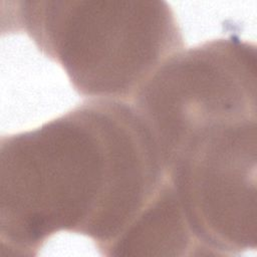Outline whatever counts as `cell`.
I'll use <instances>...</instances> for the list:
<instances>
[{
    "instance_id": "cell-1",
    "label": "cell",
    "mask_w": 257,
    "mask_h": 257,
    "mask_svg": "<svg viewBox=\"0 0 257 257\" xmlns=\"http://www.w3.org/2000/svg\"><path fill=\"white\" fill-rule=\"evenodd\" d=\"M166 181L160 152L127 100L90 98L0 140V256H35L59 232L100 255Z\"/></svg>"
},
{
    "instance_id": "cell-2",
    "label": "cell",
    "mask_w": 257,
    "mask_h": 257,
    "mask_svg": "<svg viewBox=\"0 0 257 257\" xmlns=\"http://www.w3.org/2000/svg\"><path fill=\"white\" fill-rule=\"evenodd\" d=\"M2 8L10 33H25L58 64L83 97L131 101L171 56L184 49L166 1L16 0Z\"/></svg>"
},
{
    "instance_id": "cell-3",
    "label": "cell",
    "mask_w": 257,
    "mask_h": 257,
    "mask_svg": "<svg viewBox=\"0 0 257 257\" xmlns=\"http://www.w3.org/2000/svg\"><path fill=\"white\" fill-rule=\"evenodd\" d=\"M257 116L207 123L164 163L202 256H233L257 245Z\"/></svg>"
},
{
    "instance_id": "cell-4",
    "label": "cell",
    "mask_w": 257,
    "mask_h": 257,
    "mask_svg": "<svg viewBox=\"0 0 257 257\" xmlns=\"http://www.w3.org/2000/svg\"><path fill=\"white\" fill-rule=\"evenodd\" d=\"M131 102L162 160L199 126L257 115V49L237 36L208 40L167 59Z\"/></svg>"
},
{
    "instance_id": "cell-5",
    "label": "cell",
    "mask_w": 257,
    "mask_h": 257,
    "mask_svg": "<svg viewBox=\"0 0 257 257\" xmlns=\"http://www.w3.org/2000/svg\"><path fill=\"white\" fill-rule=\"evenodd\" d=\"M105 256H202L167 179Z\"/></svg>"
}]
</instances>
